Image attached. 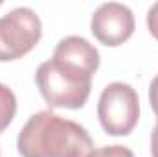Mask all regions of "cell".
<instances>
[{
	"instance_id": "cell-5",
	"label": "cell",
	"mask_w": 158,
	"mask_h": 157,
	"mask_svg": "<svg viewBox=\"0 0 158 157\" xmlns=\"http://www.w3.org/2000/svg\"><path fill=\"white\" fill-rule=\"evenodd\" d=\"M136 22L132 11L119 2H105L101 4L92 19H90V32L94 37L105 46H119L131 39L134 34Z\"/></svg>"
},
{
	"instance_id": "cell-11",
	"label": "cell",
	"mask_w": 158,
	"mask_h": 157,
	"mask_svg": "<svg viewBox=\"0 0 158 157\" xmlns=\"http://www.w3.org/2000/svg\"><path fill=\"white\" fill-rule=\"evenodd\" d=\"M151 155L158 157V120L153 128V133H151Z\"/></svg>"
},
{
	"instance_id": "cell-8",
	"label": "cell",
	"mask_w": 158,
	"mask_h": 157,
	"mask_svg": "<svg viewBox=\"0 0 158 157\" xmlns=\"http://www.w3.org/2000/svg\"><path fill=\"white\" fill-rule=\"evenodd\" d=\"M92 157H134V154L127 146L114 144V146H103V148L96 150Z\"/></svg>"
},
{
	"instance_id": "cell-6",
	"label": "cell",
	"mask_w": 158,
	"mask_h": 157,
	"mask_svg": "<svg viewBox=\"0 0 158 157\" xmlns=\"http://www.w3.org/2000/svg\"><path fill=\"white\" fill-rule=\"evenodd\" d=\"M52 59L77 74L92 78L99 69V52L85 37L68 35L57 43Z\"/></svg>"
},
{
	"instance_id": "cell-4",
	"label": "cell",
	"mask_w": 158,
	"mask_h": 157,
	"mask_svg": "<svg viewBox=\"0 0 158 157\" xmlns=\"http://www.w3.org/2000/svg\"><path fill=\"white\" fill-rule=\"evenodd\" d=\"M42 37V22L31 7H15L0 17V61H15L30 54Z\"/></svg>"
},
{
	"instance_id": "cell-3",
	"label": "cell",
	"mask_w": 158,
	"mask_h": 157,
	"mask_svg": "<svg viewBox=\"0 0 158 157\" xmlns=\"http://www.w3.org/2000/svg\"><path fill=\"white\" fill-rule=\"evenodd\" d=\"M98 118L105 133L112 137L129 135L140 118L138 92L123 81L109 83L98 102Z\"/></svg>"
},
{
	"instance_id": "cell-7",
	"label": "cell",
	"mask_w": 158,
	"mask_h": 157,
	"mask_svg": "<svg viewBox=\"0 0 158 157\" xmlns=\"http://www.w3.org/2000/svg\"><path fill=\"white\" fill-rule=\"evenodd\" d=\"M17 113V96L6 85L0 83V133L13 122Z\"/></svg>"
},
{
	"instance_id": "cell-12",
	"label": "cell",
	"mask_w": 158,
	"mask_h": 157,
	"mask_svg": "<svg viewBox=\"0 0 158 157\" xmlns=\"http://www.w3.org/2000/svg\"><path fill=\"white\" fill-rule=\"evenodd\" d=\"M0 6H2V2H0Z\"/></svg>"
},
{
	"instance_id": "cell-2",
	"label": "cell",
	"mask_w": 158,
	"mask_h": 157,
	"mask_svg": "<svg viewBox=\"0 0 158 157\" xmlns=\"http://www.w3.org/2000/svg\"><path fill=\"white\" fill-rule=\"evenodd\" d=\"M35 83L40 96L50 107L81 109L92 89V78L77 74L53 59L40 63L35 72Z\"/></svg>"
},
{
	"instance_id": "cell-10",
	"label": "cell",
	"mask_w": 158,
	"mask_h": 157,
	"mask_svg": "<svg viewBox=\"0 0 158 157\" xmlns=\"http://www.w3.org/2000/svg\"><path fill=\"white\" fill-rule=\"evenodd\" d=\"M149 104L158 117V74L153 78L151 85H149Z\"/></svg>"
},
{
	"instance_id": "cell-1",
	"label": "cell",
	"mask_w": 158,
	"mask_h": 157,
	"mask_svg": "<svg viewBox=\"0 0 158 157\" xmlns=\"http://www.w3.org/2000/svg\"><path fill=\"white\" fill-rule=\"evenodd\" d=\"M22 157H92L94 141L74 120L44 109L28 118L17 137Z\"/></svg>"
},
{
	"instance_id": "cell-9",
	"label": "cell",
	"mask_w": 158,
	"mask_h": 157,
	"mask_svg": "<svg viewBox=\"0 0 158 157\" xmlns=\"http://www.w3.org/2000/svg\"><path fill=\"white\" fill-rule=\"evenodd\" d=\"M147 28H149L151 35L158 41V2H155L147 9Z\"/></svg>"
}]
</instances>
